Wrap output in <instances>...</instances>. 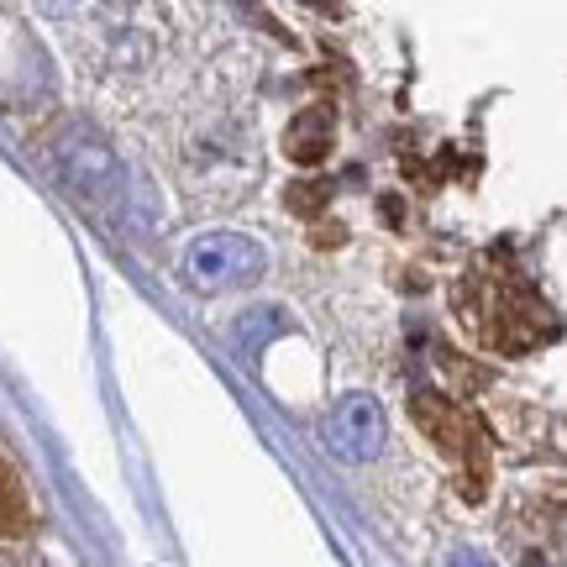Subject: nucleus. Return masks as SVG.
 Masks as SVG:
<instances>
[{"label":"nucleus","mask_w":567,"mask_h":567,"mask_svg":"<svg viewBox=\"0 0 567 567\" xmlns=\"http://www.w3.org/2000/svg\"><path fill=\"white\" fill-rule=\"evenodd\" d=\"M53 168L63 174V184L80 195L90 210H116L122 205V158L101 142V132L90 126H69L53 142Z\"/></svg>","instance_id":"f257e3e1"},{"label":"nucleus","mask_w":567,"mask_h":567,"mask_svg":"<svg viewBox=\"0 0 567 567\" xmlns=\"http://www.w3.org/2000/svg\"><path fill=\"white\" fill-rule=\"evenodd\" d=\"M179 268L195 289H237V284H252L264 274L268 252L247 231H200L184 243Z\"/></svg>","instance_id":"f03ea898"},{"label":"nucleus","mask_w":567,"mask_h":567,"mask_svg":"<svg viewBox=\"0 0 567 567\" xmlns=\"http://www.w3.org/2000/svg\"><path fill=\"white\" fill-rule=\"evenodd\" d=\"M326 442L342 463H368L384 446V410L373 394H347L337 415L326 421Z\"/></svg>","instance_id":"7ed1b4c3"},{"label":"nucleus","mask_w":567,"mask_h":567,"mask_svg":"<svg viewBox=\"0 0 567 567\" xmlns=\"http://www.w3.org/2000/svg\"><path fill=\"white\" fill-rule=\"evenodd\" d=\"M415 415H421L425 431H431V436H436V442H442L452 457H457V452L473 442L467 421H463V415H457L452 405H446V400H436V394H421V400H415Z\"/></svg>","instance_id":"20e7f679"},{"label":"nucleus","mask_w":567,"mask_h":567,"mask_svg":"<svg viewBox=\"0 0 567 567\" xmlns=\"http://www.w3.org/2000/svg\"><path fill=\"white\" fill-rule=\"evenodd\" d=\"M326 142H331V116L326 111H305L300 116V126L284 137V147L295 153V158H305V163H316L326 153Z\"/></svg>","instance_id":"39448f33"},{"label":"nucleus","mask_w":567,"mask_h":567,"mask_svg":"<svg viewBox=\"0 0 567 567\" xmlns=\"http://www.w3.org/2000/svg\"><path fill=\"white\" fill-rule=\"evenodd\" d=\"M0 530H27V499H21V488L11 484L6 463H0Z\"/></svg>","instance_id":"423d86ee"},{"label":"nucleus","mask_w":567,"mask_h":567,"mask_svg":"<svg viewBox=\"0 0 567 567\" xmlns=\"http://www.w3.org/2000/svg\"><path fill=\"white\" fill-rule=\"evenodd\" d=\"M279 326H284V316L264 305V310H252V316H243V321H237V342H243V347H258L264 337H274Z\"/></svg>","instance_id":"0eeeda50"},{"label":"nucleus","mask_w":567,"mask_h":567,"mask_svg":"<svg viewBox=\"0 0 567 567\" xmlns=\"http://www.w3.org/2000/svg\"><path fill=\"white\" fill-rule=\"evenodd\" d=\"M452 567H494V563H488V557H478V551H457V557H452Z\"/></svg>","instance_id":"6e6552de"}]
</instances>
